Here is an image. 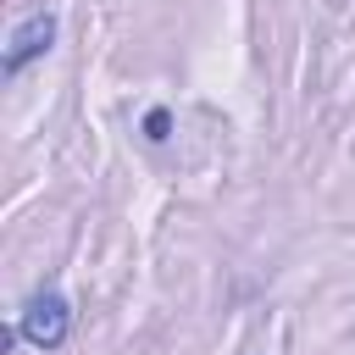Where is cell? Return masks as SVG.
<instances>
[{"label": "cell", "mask_w": 355, "mask_h": 355, "mask_svg": "<svg viewBox=\"0 0 355 355\" xmlns=\"http://www.w3.org/2000/svg\"><path fill=\"white\" fill-rule=\"evenodd\" d=\"M17 333H22L33 349H61L67 333H72V305H67V294H61V288H39V294L22 305Z\"/></svg>", "instance_id": "obj_1"}, {"label": "cell", "mask_w": 355, "mask_h": 355, "mask_svg": "<svg viewBox=\"0 0 355 355\" xmlns=\"http://www.w3.org/2000/svg\"><path fill=\"white\" fill-rule=\"evenodd\" d=\"M50 44H55V11H33V17H22V22L11 28V39H6L0 72H6V78H17V72H22L28 61H39Z\"/></svg>", "instance_id": "obj_2"}, {"label": "cell", "mask_w": 355, "mask_h": 355, "mask_svg": "<svg viewBox=\"0 0 355 355\" xmlns=\"http://www.w3.org/2000/svg\"><path fill=\"white\" fill-rule=\"evenodd\" d=\"M166 128H172V116H166V111H161V105H155V111H150V116H144V133H150V139H155V144H166Z\"/></svg>", "instance_id": "obj_3"}]
</instances>
